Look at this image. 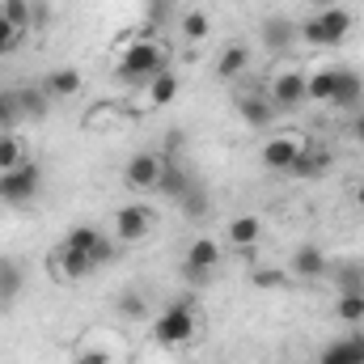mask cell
Here are the masks:
<instances>
[{"mask_svg": "<svg viewBox=\"0 0 364 364\" xmlns=\"http://www.w3.org/2000/svg\"><path fill=\"white\" fill-rule=\"evenodd\" d=\"M322 272H326V255H322V246L305 242V246L292 250V275H296V279H318Z\"/></svg>", "mask_w": 364, "mask_h": 364, "instance_id": "4fadbf2b", "label": "cell"}, {"mask_svg": "<svg viewBox=\"0 0 364 364\" xmlns=\"http://www.w3.org/2000/svg\"><path fill=\"white\" fill-rule=\"evenodd\" d=\"M178 208H182L186 220H203V216H208V191H203L199 182H191V191L178 199Z\"/></svg>", "mask_w": 364, "mask_h": 364, "instance_id": "f546056e", "label": "cell"}, {"mask_svg": "<svg viewBox=\"0 0 364 364\" xmlns=\"http://www.w3.org/2000/svg\"><path fill=\"white\" fill-rule=\"evenodd\" d=\"M301 149H305V140L301 136H272L267 144H263V166L267 170H279V174H288L292 166H296V157H301Z\"/></svg>", "mask_w": 364, "mask_h": 364, "instance_id": "52a82bcc", "label": "cell"}, {"mask_svg": "<svg viewBox=\"0 0 364 364\" xmlns=\"http://www.w3.org/2000/svg\"><path fill=\"white\" fill-rule=\"evenodd\" d=\"M30 26H51V9H47V4H34V17H30Z\"/></svg>", "mask_w": 364, "mask_h": 364, "instance_id": "ab89813d", "label": "cell"}, {"mask_svg": "<svg viewBox=\"0 0 364 364\" xmlns=\"http://www.w3.org/2000/svg\"><path fill=\"white\" fill-rule=\"evenodd\" d=\"M352 203H356V208H360V212H364V182H360V186H356V191H352Z\"/></svg>", "mask_w": 364, "mask_h": 364, "instance_id": "b9f144b4", "label": "cell"}, {"mask_svg": "<svg viewBox=\"0 0 364 364\" xmlns=\"http://www.w3.org/2000/svg\"><path fill=\"white\" fill-rule=\"evenodd\" d=\"M335 81H339V68H322V73L305 77V102H331L335 97Z\"/></svg>", "mask_w": 364, "mask_h": 364, "instance_id": "603a6c76", "label": "cell"}, {"mask_svg": "<svg viewBox=\"0 0 364 364\" xmlns=\"http://www.w3.org/2000/svg\"><path fill=\"white\" fill-rule=\"evenodd\" d=\"M318 364H364V335H348V339H335Z\"/></svg>", "mask_w": 364, "mask_h": 364, "instance_id": "5bb4252c", "label": "cell"}, {"mask_svg": "<svg viewBox=\"0 0 364 364\" xmlns=\"http://www.w3.org/2000/svg\"><path fill=\"white\" fill-rule=\"evenodd\" d=\"M182 263H191V267H203V272H216V267H220V246H216V237H195Z\"/></svg>", "mask_w": 364, "mask_h": 364, "instance_id": "44dd1931", "label": "cell"}, {"mask_svg": "<svg viewBox=\"0 0 364 364\" xmlns=\"http://www.w3.org/2000/svg\"><path fill=\"white\" fill-rule=\"evenodd\" d=\"M97 242H102V233H97L93 225H77V229L64 237V246H73V250H81V255H93Z\"/></svg>", "mask_w": 364, "mask_h": 364, "instance_id": "1f68e13d", "label": "cell"}, {"mask_svg": "<svg viewBox=\"0 0 364 364\" xmlns=\"http://www.w3.org/2000/svg\"><path fill=\"white\" fill-rule=\"evenodd\" d=\"M161 68H166V51H161V43H153V38L144 34V38H132V43L123 47L114 73H119V81H127V85H149Z\"/></svg>", "mask_w": 364, "mask_h": 364, "instance_id": "6da1fadb", "label": "cell"}, {"mask_svg": "<svg viewBox=\"0 0 364 364\" xmlns=\"http://www.w3.org/2000/svg\"><path fill=\"white\" fill-rule=\"evenodd\" d=\"M114 318H123V322H149V301L136 288H123L114 296Z\"/></svg>", "mask_w": 364, "mask_h": 364, "instance_id": "7402d4cb", "label": "cell"}, {"mask_svg": "<svg viewBox=\"0 0 364 364\" xmlns=\"http://www.w3.org/2000/svg\"><path fill=\"white\" fill-rule=\"evenodd\" d=\"M93 267H106V263H110V259H119V250H114V242H110V237H106V233H102V242H97V246H93Z\"/></svg>", "mask_w": 364, "mask_h": 364, "instance_id": "8d00e7d4", "label": "cell"}, {"mask_svg": "<svg viewBox=\"0 0 364 364\" xmlns=\"http://www.w3.org/2000/svg\"><path fill=\"white\" fill-rule=\"evenodd\" d=\"M272 102H275V110H296L305 102V73H296V68L279 73L272 81Z\"/></svg>", "mask_w": 364, "mask_h": 364, "instance_id": "9c48e42d", "label": "cell"}, {"mask_svg": "<svg viewBox=\"0 0 364 364\" xmlns=\"http://www.w3.org/2000/svg\"><path fill=\"white\" fill-rule=\"evenodd\" d=\"M364 97V81L360 73H348V68H339V81H335V97H331V106H339V110H356Z\"/></svg>", "mask_w": 364, "mask_h": 364, "instance_id": "e0dca14e", "label": "cell"}, {"mask_svg": "<svg viewBox=\"0 0 364 364\" xmlns=\"http://www.w3.org/2000/svg\"><path fill=\"white\" fill-rule=\"evenodd\" d=\"M38 85L47 90V97H73V93H81V73L77 68H51Z\"/></svg>", "mask_w": 364, "mask_h": 364, "instance_id": "d6986e66", "label": "cell"}, {"mask_svg": "<svg viewBox=\"0 0 364 364\" xmlns=\"http://www.w3.org/2000/svg\"><path fill=\"white\" fill-rule=\"evenodd\" d=\"M144 90H149V106H157V110H161V106H170V102L182 93V81L170 73V68H161V73H157Z\"/></svg>", "mask_w": 364, "mask_h": 364, "instance_id": "ffe728a7", "label": "cell"}, {"mask_svg": "<svg viewBox=\"0 0 364 364\" xmlns=\"http://www.w3.org/2000/svg\"><path fill=\"white\" fill-rule=\"evenodd\" d=\"M225 237H229V246H233V250L250 255V250L259 246V237H263V220H259V216H233Z\"/></svg>", "mask_w": 364, "mask_h": 364, "instance_id": "7c38bea8", "label": "cell"}, {"mask_svg": "<svg viewBox=\"0 0 364 364\" xmlns=\"http://www.w3.org/2000/svg\"><path fill=\"white\" fill-rule=\"evenodd\" d=\"M17 43H21V30H13V26L0 17V60H4V55H13V51H17Z\"/></svg>", "mask_w": 364, "mask_h": 364, "instance_id": "d590c367", "label": "cell"}, {"mask_svg": "<svg viewBox=\"0 0 364 364\" xmlns=\"http://www.w3.org/2000/svg\"><path fill=\"white\" fill-rule=\"evenodd\" d=\"M348 34H352V13H348L343 4L318 9V13L301 26V38H305L309 47H335V43H343Z\"/></svg>", "mask_w": 364, "mask_h": 364, "instance_id": "3957f363", "label": "cell"}, {"mask_svg": "<svg viewBox=\"0 0 364 364\" xmlns=\"http://www.w3.org/2000/svg\"><path fill=\"white\" fill-rule=\"evenodd\" d=\"M237 114H242V123H246V127H255V132H259V127H272L279 110H275L272 97L250 93V97H242V102H237Z\"/></svg>", "mask_w": 364, "mask_h": 364, "instance_id": "8fae6325", "label": "cell"}, {"mask_svg": "<svg viewBox=\"0 0 364 364\" xmlns=\"http://www.w3.org/2000/svg\"><path fill=\"white\" fill-rule=\"evenodd\" d=\"M17 97H21V114L26 119H47V106H51V97H47V90L43 85H17Z\"/></svg>", "mask_w": 364, "mask_h": 364, "instance_id": "cb8c5ba5", "label": "cell"}, {"mask_svg": "<svg viewBox=\"0 0 364 364\" xmlns=\"http://www.w3.org/2000/svg\"><path fill=\"white\" fill-rule=\"evenodd\" d=\"M149 229H153V208L149 203H127V208H119L114 212V237L119 242H144L149 237Z\"/></svg>", "mask_w": 364, "mask_h": 364, "instance_id": "8992f818", "label": "cell"}, {"mask_svg": "<svg viewBox=\"0 0 364 364\" xmlns=\"http://www.w3.org/2000/svg\"><path fill=\"white\" fill-rule=\"evenodd\" d=\"M93 272V259L90 255H81V250H73V246H55V275L64 279V284H81L85 275Z\"/></svg>", "mask_w": 364, "mask_h": 364, "instance_id": "30bf717a", "label": "cell"}, {"mask_svg": "<svg viewBox=\"0 0 364 364\" xmlns=\"http://www.w3.org/2000/svg\"><path fill=\"white\" fill-rule=\"evenodd\" d=\"M21 119H26V114H21V97H17V90H0V132H17Z\"/></svg>", "mask_w": 364, "mask_h": 364, "instance_id": "83f0119b", "label": "cell"}, {"mask_svg": "<svg viewBox=\"0 0 364 364\" xmlns=\"http://www.w3.org/2000/svg\"><path fill=\"white\" fill-rule=\"evenodd\" d=\"M292 38H301V26H292V21H284V17H267V21H263V47H267V51H288Z\"/></svg>", "mask_w": 364, "mask_h": 364, "instance_id": "ac0fdd59", "label": "cell"}, {"mask_svg": "<svg viewBox=\"0 0 364 364\" xmlns=\"http://www.w3.org/2000/svg\"><path fill=\"white\" fill-rule=\"evenodd\" d=\"M161 170H166V157H161L157 149H144V153H136V157L123 166V182H127L132 191H157Z\"/></svg>", "mask_w": 364, "mask_h": 364, "instance_id": "5b68a950", "label": "cell"}, {"mask_svg": "<svg viewBox=\"0 0 364 364\" xmlns=\"http://www.w3.org/2000/svg\"><path fill=\"white\" fill-rule=\"evenodd\" d=\"M38 191H43V166H38V161L26 157L21 166L0 170V203H9V208H26Z\"/></svg>", "mask_w": 364, "mask_h": 364, "instance_id": "277c9868", "label": "cell"}, {"mask_svg": "<svg viewBox=\"0 0 364 364\" xmlns=\"http://www.w3.org/2000/svg\"><path fill=\"white\" fill-rule=\"evenodd\" d=\"M339 292H364V263H348L339 272Z\"/></svg>", "mask_w": 364, "mask_h": 364, "instance_id": "836d02e7", "label": "cell"}, {"mask_svg": "<svg viewBox=\"0 0 364 364\" xmlns=\"http://www.w3.org/2000/svg\"><path fill=\"white\" fill-rule=\"evenodd\" d=\"M352 140H356V144H364V110L352 119Z\"/></svg>", "mask_w": 364, "mask_h": 364, "instance_id": "60d3db41", "label": "cell"}, {"mask_svg": "<svg viewBox=\"0 0 364 364\" xmlns=\"http://www.w3.org/2000/svg\"><path fill=\"white\" fill-rule=\"evenodd\" d=\"M250 284H255V288H284L288 275L275 272V267H263V272H250Z\"/></svg>", "mask_w": 364, "mask_h": 364, "instance_id": "e575fe53", "label": "cell"}, {"mask_svg": "<svg viewBox=\"0 0 364 364\" xmlns=\"http://www.w3.org/2000/svg\"><path fill=\"white\" fill-rule=\"evenodd\" d=\"M331 166H335V153H331L326 144H305L301 157H296V166H292L288 174L301 178V182H318L322 174H331Z\"/></svg>", "mask_w": 364, "mask_h": 364, "instance_id": "ba28073f", "label": "cell"}, {"mask_svg": "<svg viewBox=\"0 0 364 364\" xmlns=\"http://www.w3.org/2000/svg\"><path fill=\"white\" fill-rule=\"evenodd\" d=\"M191 174H186V170H178V166H170V161H166V170H161V182H157V191H161V195H166V199H174V203H178L182 195H186V191H191Z\"/></svg>", "mask_w": 364, "mask_h": 364, "instance_id": "d4e9b609", "label": "cell"}, {"mask_svg": "<svg viewBox=\"0 0 364 364\" xmlns=\"http://www.w3.org/2000/svg\"><path fill=\"white\" fill-rule=\"evenodd\" d=\"M26 288V267L9 255H0V305H13Z\"/></svg>", "mask_w": 364, "mask_h": 364, "instance_id": "2e32d148", "label": "cell"}, {"mask_svg": "<svg viewBox=\"0 0 364 364\" xmlns=\"http://www.w3.org/2000/svg\"><path fill=\"white\" fill-rule=\"evenodd\" d=\"M242 73H250V47L229 43V47L220 51V60H216V77H220V81H237Z\"/></svg>", "mask_w": 364, "mask_h": 364, "instance_id": "9a60e30c", "label": "cell"}, {"mask_svg": "<svg viewBox=\"0 0 364 364\" xmlns=\"http://www.w3.org/2000/svg\"><path fill=\"white\" fill-rule=\"evenodd\" d=\"M73 364H110V352H102V348H81Z\"/></svg>", "mask_w": 364, "mask_h": 364, "instance_id": "f35d334b", "label": "cell"}, {"mask_svg": "<svg viewBox=\"0 0 364 364\" xmlns=\"http://www.w3.org/2000/svg\"><path fill=\"white\" fill-rule=\"evenodd\" d=\"M314 4H318V9H335L339 0H314Z\"/></svg>", "mask_w": 364, "mask_h": 364, "instance_id": "7bdbcfd3", "label": "cell"}, {"mask_svg": "<svg viewBox=\"0 0 364 364\" xmlns=\"http://www.w3.org/2000/svg\"><path fill=\"white\" fill-rule=\"evenodd\" d=\"M26 161V144L17 132H0V170H13Z\"/></svg>", "mask_w": 364, "mask_h": 364, "instance_id": "f1b7e54d", "label": "cell"}, {"mask_svg": "<svg viewBox=\"0 0 364 364\" xmlns=\"http://www.w3.org/2000/svg\"><path fill=\"white\" fill-rule=\"evenodd\" d=\"M195 339V309L186 301L166 305L157 318H153V343L157 348H186Z\"/></svg>", "mask_w": 364, "mask_h": 364, "instance_id": "7a4b0ae2", "label": "cell"}, {"mask_svg": "<svg viewBox=\"0 0 364 364\" xmlns=\"http://www.w3.org/2000/svg\"><path fill=\"white\" fill-rule=\"evenodd\" d=\"M212 275H216V272H203V267H191V263H182V279H186L191 288H208V284H212Z\"/></svg>", "mask_w": 364, "mask_h": 364, "instance_id": "74e56055", "label": "cell"}, {"mask_svg": "<svg viewBox=\"0 0 364 364\" xmlns=\"http://www.w3.org/2000/svg\"><path fill=\"white\" fill-rule=\"evenodd\" d=\"M0 17H4L13 30L26 34V30H30V17H34V0H4V4H0Z\"/></svg>", "mask_w": 364, "mask_h": 364, "instance_id": "484cf974", "label": "cell"}, {"mask_svg": "<svg viewBox=\"0 0 364 364\" xmlns=\"http://www.w3.org/2000/svg\"><path fill=\"white\" fill-rule=\"evenodd\" d=\"M174 13H178V4H174V0H149V4H144L149 26H166V21H174Z\"/></svg>", "mask_w": 364, "mask_h": 364, "instance_id": "d6a6232c", "label": "cell"}, {"mask_svg": "<svg viewBox=\"0 0 364 364\" xmlns=\"http://www.w3.org/2000/svg\"><path fill=\"white\" fill-rule=\"evenodd\" d=\"M335 318L343 322H364V292H339V305H335Z\"/></svg>", "mask_w": 364, "mask_h": 364, "instance_id": "4dcf8cb0", "label": "cell"}, {"mask_svg": "<svg viewBox=\"0 0 364 364\" xmlns=\"http://www.w3.org/2000/svg\"><path fill=\"white\" fill-rule=\"evenodd\" d=\"M178 21H182V38H186V43H203V38H208V30H212V21H208V13H203V9H186Z\"/></svg>", "mask_w": 364, "mask_h": 364, "instance_id": "4316f807", "label": "cell"}]
</instances>
